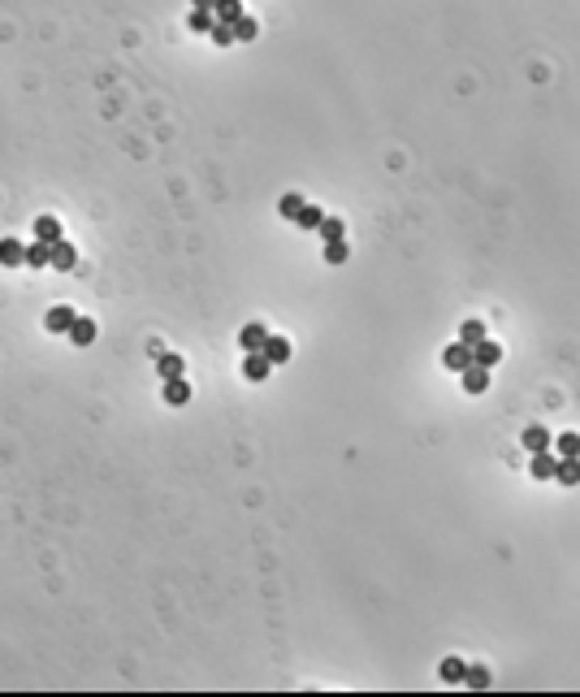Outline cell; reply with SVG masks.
I'll list each match as a JSON object with an SVG mask.
<instances>
[{
    "label": "cell",
    "instance_id": "cell-1",
    "mask_svg": "<svg viewBox=\"0 0 580 697\" xmlns=\"http://www.w3.org/2000/svg\"><path fill=\"white\" fill-rule=\"evenodd\" d=\"M74 316H78V312H74L70 303H52V308H48V316H43V330H48V334H70Z\"/></svg>",
    "mask_w": 580,
    "mask_h": 697
},
{
    "label": "cell",
    "instance_id": "cell-2",
    "mask_svg": "<svg viewBox=\"0 0 580 697\" xmlns=\"http://www.w3.org/2000/svg\"><path fill=\"white\" fill-rule=\"evenodd\" d=\"M269 372H273V364H269L265 351H247V360H243V377L247 382H265Z\"/></svg>",
    "mask_w": 580,
    "mask_h": 697
},
{
    "label": "cell",
    "instance_id": "cell-3",
    "mask_svg": "<svg viewBox=\"0 0 580 697\" xmlns=\"http://www.w3.org/2000/svg\"><path fill=\"white\" fill-rule=\"evenodd\" d=\"M554 481L563 490L580 486V455H559V468H554Z\"/></svg>",
    "mask_w": 580,
    "mask_h": 697
},
{
    "label": "cell",
    "instance_id": "cell-4",
    "mask_svg": "<svg viewBox=\"0 0 580 697\" xmlns=\"http://www.w3.org/2000/svg\"><path fill=\"white\" fill-rule=\"evenodd\" d=\"M459 377H463V390L468 394H485L490 390V368H481V364H468Z\"/></svg>",
    "mask_w": 580,
    "mask_h": 697
},
{
    "label": "cell",
    "instance_id": "cell-5",
    "mask_svg": "<svg viewBox=\"0 0 580 697\" xmlns=\"http://www.w3.org/2000/svg\"><path fill=\"white\" fill-rule=\"evenodd\" d=\"M52 269H61V273H70L74 269V264H78V251H74V243H65V239H57V243H52Z\"/></svg>",
    "mask_w": 580,
    "mask_h": 697
},
{
    "label": "cell",
    "instance_id": "cell-6",
    "mask_svg": "<svg viewBox=\"0 0 580 697\" xmlns=\"http://www.w3.org/2000/svg\"><path fill=\"white\" fill-rule=\"evenodd\" d=\"M156 372H161V382L182 377V372H186V360H182L178 351H161V355H156Z\"/></svg>",
    "mask_w": 580,
    "mask_h": 697
},
{
    "label": "cell",
    "instance_id": "cell-7",
    "mask_svg": "<svg viewBox=\"0 0 580 697\" xmlns=\"http://www.w3.org/2000/svg\"><path fill=\"white\" fill-rule=\"evenodd\" d=\"M265 338H269V330L260 325V320H247V325L238 330V347L243 351H260V347H265Z\"/></svg>",
    "mask_w": 580,
    "mask_h": 697
},
{
    "label": "cell",
    "instance_id": "cell-8",
    "mask_svg": "<svg viewBox=\"0 0 580 697\" xmlns=\"http://www.w3.org/2000/svg\"><path fill=\"white\" fill-rule=\"evenodd\" d=\"M442 364H446L450 372H463V368L472 364V347H468V342H450V347L442 351Z\"/></svg>",
    "mask_w": 580,
    "mask_h": 697
},
{
    "label": "cell",
    "instance_id": "cell-9",
    "mask_svg": "<svg viewBox=\"0 0 580 697\" xmlns=\"http://www.w3.org/2000/svg\"><path fill=\"white\" fill-rule=\"evenodd\" d=\"M550 429L546 424H529V429H524V451H529V455H537V451H550Z\"/></svg>",
    "mask_w": 580,
    "mask_h": 697
},
{
    "label": "cell",
    "instance_id": "cell-10",
    "mask_svg": "<svg viewBox=\"0 0 580 697\" xmlns=\"http://www.w3.org/2000/svg\"><path fill=\"white\" fill-rule=\"evenodd\" d=\"M95 334H100V330H95L91 316H74V325H70V342H74V347H91Z\"/></svg>",
    "mask_w": 580,
    "mask_h": 697
},
{
    "label": "cell",
    "instance_id": "cell-11",
    "mask_svg": "<svg viewBox=\"0 0 580 697\" xmlns=\"http://www.w3.org/2000/svg\"><path fill=\"white\" fill-rule=\"evenodd\" d=\"M0 264L5 269H18V264H26V247L9 234V239H0Z\"/></svg>",
    "mask_w": 580,
    "mask_h": 697
},
{
    "label": "cell",
    "instance_id": "cell-12",
    "mask_svg": "<svg viewBox=\"0 0 580 697\" xmlns=\"http://www.w3.org/2000/svg\"><path fill=\"white\" fill-rule=\"evenodd\" d=\"M502 360V347L498 342H490V338H481L477 347H472V364H481V368H494Z\"/></svg>",
    "mask_w": 580,
    "mask_h": 697
},
{
    "label": "cell",
    "instance_id": "cell-13",
    "mask_svg": "<svg viewBox=\"0 0 580 697\" xmlns=\"http://www.w3.org/2000/svg\"><path fill=\"white\" fill-rule=\"evenodd\" d=\"M260 351L269 355V364H286V360H290V338H282V334H269Z\"/></svg>",
    "mask_w": 580,
    "mask_h": 697
},
{
    "label": "cell",
    "instance_id": "cell-14",
    "mask_svg": "<svg viewBox=\"0 0 580 697\" xmlns=\"http://www.w3.org/2000/svg\"><path fill=\"white\" fill-rule=\"evenodd\" d=\"M165 403H169V407L191 403V386H186V377H169V382H165Z\"/></svg>",
    "mask_w": 580,
    "mask_h": 697
},
{
    "label": "cell",
    "instance_id": "cell-15",
    "mask_svg": "<svg viewBox=\"0 0 580 697\" xmlns=\"http://www.w3.org/2000/svg\"><path fill=\"white\" fill-rule=\"evenodd\" d=\"M438 676H442V684H463V676H468V663L463 659H442V667H438Z\"/></svg>",
    "mask_w": 580,
    "mask_h": 697
},
{
    "label": "cell",
    "instance_id": "cell-16",
    "mask_svg": "<svg viewBox=\"0 0 580 697\" xmlns=\"http://www.w3.org/2000/svg\"><path fill=\"white\" fill-rule=\"evenodd\" d=\"M321 221H325V208L321 204H303V212L295 217L299 230H321Z\"/></svg>",
    "mask_w": 580,
    "mask_h": 697
},
{
    "label": "cell",
    "instance_id": "cell-17",
    "mask_svg": "<svg viewBox=\"0 0 580 697\" xmlns=\"http://www.w3.org/2000/svg\"><path fill=\"white\" fill-rule=\"evenodd\" d=\"M554 468H559V455H550V451H537L533 455V476L537 481H554Z\"/></svg>",
    "mask_w": 580,
    "mask_h": 697
},
{
    "label": "cell",
    "instance_id": "cell-18",
    "mask_svg": "<svg viewBox=\"0 0 580 697\" xmlns=\"http://www.w3.org/2000/svg\"><path fill=\"white\" fill-rule=\"evenodd\" d=\"M243 14H247V9H243V0H217V9H213V18L226 22V26H234Z\"/></svg>",
    "mask_w": 580,
    "mask_h": 697
},
{
    "label": "cell",
    "instance_id": "cell-19",
    "mask_svg": "<svg viewBox=\"0 0 580 697\" xmlns=\"http://www.w3.org/2000/svg\"><path fill=\"white\" fill-rule=\"evenodd\" d=\"M48 260H52V243L35 239V243L26 247V264H31V269H48Z\"/></svg>",
    "mask_w": 580,
    "mask_h": 697
},
{
    "label": "cell",
    "instance_id": "cell-20",
    "mask_svg": "<svg viewBox=\"0 0 580 697\" xmlns=\"http://www.w3.org/2000/svg\"><path fill=\"white\" fill-rule=\"evenodd\" d=\"M35 239L57 243V239H61V221H57V217H48V212H43V217H35Z\"/></svg>",
    "mask_w": 580,
    "mask_h": 697
},
{
    "label": "cell",
    "instance_id": "cell-21",
    "mask_svg": "<svg viewBox=\"0 0 580 697\" xmlns=\"http://www.w3.org/2000/svg\"><path fill=\"white\" fill-rule=\"evenodd\" d=\"M316 234H321V243L347 239V221H342V217H325V221H321V230H316Z\"/></svg>",
    "mask_w": 580,
    "mask_h": 697
},
{
    "label": "cell",
    "instance_id": "cell-22",
    "mask_svg": "<svg viewBox=\"0 0 580 697\" xmlns=\"http://www.w3.org/2000/svg\"><path fill=\"white\" fill-rule=\"evenodd\" d=\"M255 35H260V22H255L251 14H243V18L234 22V39H238V43H251Z\"/></svg>",
    "mask_w": 580,
    "mask_h": 697
},
{
    "label": "cell",
    "instance_id": "cell-23",
    "mask_svg": "<svg viewBox=\"0 0 580 697\" xmlns=\"http://www.w3.org/2000/svg\"><path fill=\"white\" fill-rule=\"evenodd\" d=\"M481 338H485V320H463V325H459V342L477 347Z\"/></svg>",
    "mask_w": 580,
    "mask_h": 697
},
{
    "label": "cell",
    "instance_id": "cell-24",
    "mask_svg": "<svg viewBox=\"0 0 580 697\" xmlns=\"http://www.w3.org/2000/svg\"><path fill=\"white\" fill-rule=\"evenodd\" d=\"M303 204H307L303 195H282V199H278V212H282V217H286V221H295V217H299V212H303Z\"/></svg>",
    "mask_w": 580,
    "mask_h": 697
},
{
    "label": "cell",
    "instance_id": "cell-25",
    "mask_svg": "<svg viewBox=\"0 0 580 697\" xmlns=\"http://www.w3.org/2000/svg\"><path fill=\"white\" fill-rule=\"evenodd\" d=\"M550 446H554V455H580V434H559Z\"/></svg>",
    "mask_w": 580,
    "mask_h": 697
},
{
    "label": "cell",
    "instance_id": "cell-26",
    "mask_svg": "<svg viewBox=\"0 0 580 697\" xmlns=\"http://www.w3.org/2000/svg\"><path fill=\"white\" fill-rule=\"evenodd\" d=\"M217 26V18H213V9H191V31H199V35H208Z\"/></svg>",
    "mask_w": 580,
    "mask_h": 697
},
{
    "label": "cell",
    "instance_id": "cell-27",
    "mask_svg": "<svg viewBox=\"0 0 580 697\" xmlns=\"http://www.w3.org/2000/svg\"><path fill=\"white\" fill-rule=\"evenodd\" d=\"M351 256V247H347V239H334V243H325V264H342Z\"/></svg>",
    "mask_w": 580,
    "mask_h": 697
},
{
    "label": "cell",
    "instance_id": "cell-28",
    "mask_svg": "<svg viewBox=\"0 0 580 697\" xmlns=\"http://www.w3.org/2000/svg\"><path fill=\"white\" fill-rule=\"evenodd\" d=\"M463 684L481 693V688H490V671H485V667H468V676H463Z\"/></svg>",
    "mask_w": 580,
    "mask_h": 697
},
{
    "label": "cell",
    "instance_id": "cell-29",
    "mask_svg": "<svg viewBox=\"0 0 580 697\" xmlns=\"http://www.w3.org/2000/svg\"><path fill=\"white\" fill-rule=\"evenodd\" d=\"M208 35H213V43H217V48H230V43H238V39H234V26H226V22H217V26L208 31Z\"/></svg>",
    "mask_w": 580,
    "mask_h": 697
},
{
    "label": "cell",
    "instance_id": "cell-30",
    "mask_svg": "<svg viewBox=\"0 0 580 697\" xmlns=\"http://www.w3.org/2000/svg\"><path fill=\"white\" fill-rule=\"evenodd\" d=\"M191 9H217V0H191Z\"/></svg>",
    "mask_w": 580,
    "mask_h": 697
}]
</instances>
